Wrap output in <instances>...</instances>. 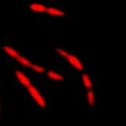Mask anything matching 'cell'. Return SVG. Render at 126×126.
Here are the masks:
<instances>
[{
	"instance_id": "6da1fadb",
	"label": "cell",
	"mask_w": 126,
	"mask_h": 126,
	"mask_svg": "<svg viewBox=\"0 0 126 126\" xmlns=\"http://www.w3.org/2000/svg\"><path fill=\"white\" fill-rule=\"evenodd\" d=\"M2 50L7 57L10 58L12 60H14L19 65L24 68L29 69L36 74H43L46 73L47 69L45 66L33 62L31 59L24 55L15 47L9 44H5L2 47Z\"/></svg>"
},
{
	"instance_id": "9c48e42d",
	"label": "cell",
	"mask_w": 126,
	"mask_h": 126,
	"mask_svg": "<svg viewBox=\"0 0 126 126\" xmlns=\"http://www.w3.org/2000/svg\"><path fill=\"white\" fill-rule=\"evenodd\" d=\"M86 99L88 102V104L90 106H94L95 105L96 98H95V94H94L93 90H89L88 91L86 94Z\"/></svg>"
},
{
	"instance_id": "7a4b0ae2",
	"label": "cell",
	"mask_w": 126,
	"mask_h": 126,
	"mask_svg": "<svg viewBox=\"0 0 126 126\" xmlns=\"http://www.w3.org/2000/svg\"><path fill=\"white\" fill-rule=\"evenodd\" d=\"M25 90L30 98L37 105V106H39L41 109H45L47 107V103L45 97L43 95V94L39 91V89L33 83L29 87H27Z\"/></svg>"
},
{
	"instance_id": "5b68a950",
	"label": "cell",
	"mask_w": 126,
	"mask_h": 126,
	"mask_svg": "<svg viewBox=\"0 0 126 126\" xmlns=\"http://www.w3.org/2000/svg\"><path fill=\"white\" fill-rule=\"evenodd\" d=\"M48 6H47L46 4L39 2H32L29 3V10L35 14H43L47 13V10Z\"/></svg>"
},
{
	"instance_id": "8992f818",
	"label": "cell",
	"mask_w": 126,
	"mask_h": 126,
	"mask_svg": "<svg viewBox=\"0 0 126 126\" xmlns=\"http://www.w3.org/2000/svg\"><path fill=\"white\" fill-rule=\"evenodd\" d=\"M50 17L53 18H62L65 16V11L62 8L56 6H48L47 10V13Z\"/></svg>"
},
{
	"instance_id": "52a82bcc",
	"label": "cell",
	"mask_w": 126,
	"mask_h": 126,
	"mask_svg": "<svg viewBox=\"0 0 126 126\" xmlns=\"http://www.w3.org/2000/svg\"><path fill=\"white\" fill-rule=\"evenodd\" d=\"M46 76L50 80L54 82H62L65 80V77L62 73L53 69H49L46 71Z\"/></svg>"
},
{
	"instance_id": "3957f363",
	"label": "cell",
	"mask_w": 126,
	"mask_h": 126,
	"mask_svg": "<svg viewBox=\"0 0 126 126\" xmlns=\"http://www.w3.org/2000/svg\"><path fill=\"white\" fill-rule=\"evenodd\" d=\"M66 62L68 63V65L75 69L76 71L79 73H84L85 70V65L84 64V62H82L80 57H78L77 55L72 54V53H69L68 56L66 57L65 59Z\"/></svg>"
},
{
	"instance_id": "277c9868",
	"label": "cell",
	"mask_w": 126,
	"mask_h": 126,
	"mask_svg": "<svg viewBox=\"0 0 126 126\" xmlns=\"http://www.w3.org/2000/svg\"><path fill=\"white\" fill-rule=\"evenodd\" d=\"M14 74L16 80H17L18 82V84L21 87H23L25 89L27 87H29L30 84H32V82L29 75L26 74L23 70L20 69H17L14 70Z\"/></svg>"
},
{
	"instance_id": "30bf717a",
	"label": "cell",
	"mask_w": 126,
	"mask_h": 126,
	"mask_svg": "<svg viewBox=\"0 0 126 126\" xmlns=\"http://www.w3.org/2000/svg\"><path fill=\"white\" fill-rule=\"evenodd\" d=\"M54 52L59 58H61L62 59H65L69 53V51H67L64 48H62V47H57V48H55Z\"/></svg>"
},
{
	"instance_id": "8fae6325",
	"label": "cell",
	"mask_w": 126,
	"mask_h": 126,
	"mask_svg": "<svg viewBox=\"0 0 126 126\" xmlns=\"http://www.w3.org/2000/svg\"><path fill=\"white\" fill-rule=\"evenodd\" d=\"M1 112H2V105H1V92H0V120H1Z\"/></svg>"
},
{
	"instance_id": "ba28073f",
	"label": "cell",
	"mask_w": 126,
	"mask_h": 126,
	"mask_svg": "<svg viewBox=\"0 0 126 126\" xmlns=\"http://www.w3.org/2000/svg\"><path fill=\"white\" fill-rule=\"evenodd\" d=\"M80 80H81V83L83 86L84 87V88L87 91L92 90V88H93L92 80L91 77L88 75V73H84V72L82 73L80 75Z\"/></svg>"
}]
</instances>
